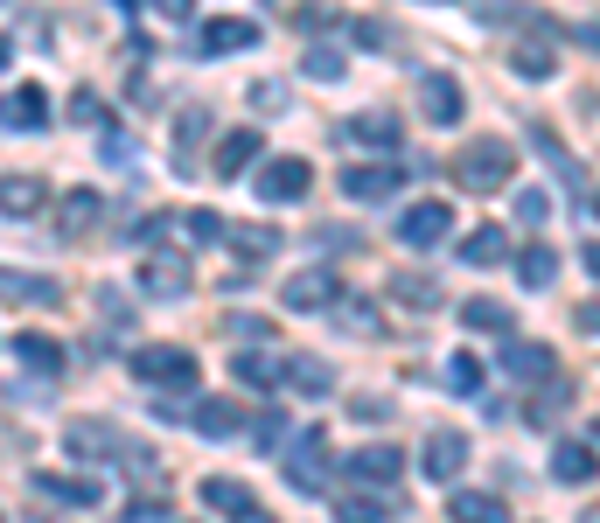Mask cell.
<instances>
[{
	"label": "cell",
	"instance_id": "obj_50",
	"mask_svg": "<svg viewBox=\"0 0 600 523\" xmlns=\"http://www.w3.org/2000/svg\"><path fill=\"white\" fill-rule=\"evenodd\" d=\"M245 523H273V516H266V510H258V516H245Z\"/></svg>",
	"mask_w": 600,
	"mask_h": 523
},
{
	"label": "cell",
	"instance_id": "obj_20",
	"mask_svg": "<svg viewBox=\"0 0 600 523\" xmlns=\"http://www.w3.org/2000/svg\"><path fill=\"white\" fill-rule=\"evenodd\" d=\"M189 426H196L203 440H230V433L245 426V412H238V398H196V418H189Z\"/></svg>",
	"mask_w": 600,
	"mask_h": 523
},
{
	"label": "cell",
	"instance_id": "obj_39",
	"mask_svg": "<svg viewBox=\"0 0 600 523\" xmlns=\"http://www.w3.org/2000/svg\"><path fill=\"white\" fill-rule=\"evenodd\" d=\"M544 217H552V196H544V189H517V224H544Z\"/></svg>",
	"mask_w": 600,
	"mask_h": 523
},
{
	"label": "cell",
	"instance_id": "obj_13",
	"mask_svg": "<svg viewBox=\"0 0 600 523\" xmlns=\"http://www.w3.org/2000/svg\"><path fill=\"white\" fill-rule=\"evenodd\" d=\"M279 300L294 307V314H322V307H335L343 294H335V279H328V273H294V279L279 286Z\"/></svg>",
	"mask_w": 600,
	"mask_h": 523
},
{
	"label": "cell",
	"instance_id": "obj_31",
	"mask_svg": "<svg viewBox=\"0 0 600 523\" xmlns=\"http://www.w3.org/2000/svg\"><path fill=\"white\" fill-rule=\"evenodd\" d=\"M517 273H524V286H552L559 279V251L552 245H524L517 251Z\"/></svg>",
	"mask_w": 600,
	"mask_h": 523
},
{
	"label": "cell",
	"instance_id": "obj_8",
	"mask_svg": "<svg viewBox=\"0 0 600 523\" xmlns=\"http://www.w3.org/2000/svg\"><path fill=\"white\" fill-rule=\"evenodd\" d=\"M343 467H350L356 489H391V482L405 475V454H399V447H356Z\"/></svg>",
	"mask_w": 600,
	"mask_h": 523
},
{
	"label": "cell",
	"instance_id": "obj_40",
	"mask_svg": "<svg viewBox=\"0 0 600 523\" xmlns=\"http://www.w3.org/2000/svg\"><path fill=\"white\" fill-rule=\"evenodd\" d=\"M42 203V181H21V175H8V217H21V209H36Z\"/></svg>",
	"mask_w": 600,
	"mask_h": 523
},
{
	"label": "cell",
	"instance_id": "obj_42",
	"mask_svg": "<svg viewBox=\"0 0 600 523\" xmlns=\"http://www.w3.org/2000/svg\"><path fill=\"white\" fill-rule=\"evenodd\" d=\"M252 440H258V447H279V440H286V418H279V412H258V418H252Z\"/></svg>",
	"mask_w": 600,
	"mask_h": 523
},
{
	"label": "cell",
	"instance_id": "obj_48",
	"mask_svg": "<svg viewBox=\"0 0 600 523\" xmlns=\"http://www.w3.org/2000/svg\"><path fill=\"white\" fill-rule=\"evenodd\" d=\"M572 42H587V49H600V29H587V21H580V29H572Z\"/></svg>",
	"mask_w": 600,
	"mask_h": 523
},
{
	"label": "cell",
	"instance_id": "obj_51",
	"mask_svg": "<svg viewBox=\"0 0 600 523\" xmlns=\"http://www.w3.org/2000/svg\"><path fill=\"white\" fill-rule=\"evenodd\" d=\"M593 217H600V189H593Z\"/></svg>",
	"mask_w": 600,
	"mask_h": 523
},
{
	"label": "cell",
	"instance_id": "obj_6",
	"mask_svg": "<svg viewBox=\"0 0 600 523\" xmlns=\"http://www.w3.org/2000/svg\"><path fill=\"white\" fill-rule=\"evenodd\" d=\"M307 181H315V175H307V161L279 154V161H266V168L252 175V189L266 196V203H301V196H307Z\"/></svg>",
	"mask_w": 600,
	"mask_h": 523
},
{
	"label": "cell",
	"instance_id": "obj_4",
	"mask_svg": "<svg viewBox=\"0 0 600 523\" xmlns=\"http://www.w3.org/2000/svg\"><path fill=\"white\" fill-rule=\"evenodd\" d=\"M328 482V440H322V426H307V433H294V447H286V489H322Z\"/></svg>",
	"mask_w": 600,
	"mask_h": 523
},
{
	"label": "cell",
	"instance_id": "obj_22",
	"mask_svg": "<svg viewBox=\"0 0 600 523\" xmlns=\"http://www.w3.org/2000/svg\"><path fill=\"white\" fill-rule=\"evenodd\" d=\"M230 377H238L245 391H273L286 377V363H273L266 349H238V356H230Z\"/></svg>",
	"mask_w": 600,
	"mask_h": 523
},
{
	"label": "cell",
	"instance_id": "obj_16",
	"mask_svg": "<svg viewBox=\"0 0 600 523\" xmlns=\"http://www.w3.org/2000/svg\"><path fill=\"white\" fill-rule=\"evenodd\" d=\"M461 328H468V335H510V328H517V314H510V300L475 294V300H461Z\"/></svg>",
	"mask_w": 600,
	"mask_h": 523
},
{
	"label": "cell",
	"instance_id": "obj_14",
	"mask_svg": "<svg viewBox=\"0 0 600 523\" xmlns=\"http://www.w3.org/2000/svg\"><path fill=\"white\" fill-rule=\"evenodd\" d=\"M258 154H266V140H258V126H238V134H224V140H217V161H210V168H217L224 181H238V175L258 161Z\"/></svg>",
	"mask_w": 600,
	"mask_h": 523
},
{
	"label": "cell",
	"instance_id": "obj_18",
	"mask_svg": "<svg viewBox=\"0 0 600 523\" xmlns=\"http://www.w3.org/2000/svg\"><path fill=\"white\" fill-rule=\"evenodd\" d=\"M8 349H14V371H36V377H57V371H63V349L49 343V335H36V328L14 335Z\"/></svg>",
	"mask_w": 600,
	"mask_h": 523
},
{
	"label": "cell",
	"instance_id": "obj_28",
	"mask_svg": "<svg viewBox=\"0 0 600 523\" xmlns=\"http://www.w3.org/2000/svg\"><path fill=\"white\" fill-rule=\"evenodd\" d=\"M8 300H14V307H21V300H36V307H57L63 294H57V279H49V273H21V266H14V273H8Z\"/></svg>",
	"mask_w": 600,
	"mask_h": 523
},
{
	"label": "cell",
	"instance_id": "obj_53",
	"mask_svg": "<svg viewBox=\"0 0 600 523\" xmlns=\"http://www.w3.org/2000/svg\"><path fill=\"white\" fill-rule=\"evenodd\" d=\"M29 523H49V516H29Z\"/></svg>",
	"mask_w": 600,
	"mask_h": 523
},
{
	"label": "cell",
	"instance_id": "obj_1",
	"mask_svg": "<svg viewBox=\"0 0 600 523\" xmlns=\"http://www.w3.org/2000/svg\"><path fill=\"white\" fill-rule=\"evenodd\" d=\"M454 175H461V189L495 196V189H510V175H517V147H510V140H495V134H482V140H468V147H461Z\"/></svg>",
	"mask_w": 600,
	"mask_h": 523
},
{
	"label": "cell",
	"instance_id": "obj_9",
	"mask_svg": "<svg viewBox=\"0 0 600 523\" xmlns=\"http://www.w3.org/2000/svg\"><path fill=\"white\" fill-rule=\"evenodd\" d=\"M29 489L42 495V503H63V510H98V482L91 475H49V467H36Z\"/></svg>",
	"mask_w": 600,
	"mask_h": 523
},
{
	"label": "cell",
	"instance_id": "obj_37",
	"mask_svg": "<svg viewBox=\"0 0 600 523\" xmlns=\"http://www.w3.org/2000/svg\"><path fill=\"white\" fill-rule=\"evenodd\" d=\"M335 322H343V328H363V335H377V328H384V322H377V307H371V300H350V294L335 300Z\"/></svg>",
	"mask_w": 600,
	"mask_h": 523
},
{
	"label": "cell",
	"instance_id": "obj_25",
	"mask_svg": "<svg viewBox=\"0 0 600 523\" xmlns=\"http://www.w3.org/2000/svg\"><path fill=\"white\" fill-rule=\"evenodd\" d=\"M98 209H106V203H98L91 189H70V196L57 203V230H63V238H85V230L98 224Z\"/></svg>",
	"mask_w": 600,
	"mask_h": 523
},
{
	"label": "cell",
	"instance_id": "obj_7",
	"mask_svg": "<svg viewBox=\"0 0 600 523\" xmlns=\"http://www.w3.org/2000/svg\"><path fill=\"white\" fill-rule=\"evenodd\" d=\"M420 467H426L433 482H454L461 467H468V433H454V426L426 433V447H420Z\"/></svg>",
	"mask_w": 600,
	"mask_h": 523
},
{
	"label": "cell",
	"instance_id": "obj_41",
	"mask_svg": "<svg viewBox=\"0 0 600 523\" xmlns=\"http://www.w3.org/2000/svg\"><path fill=\"white\" fill-rule=\"evenodd\" d=\"M447 384H454V391H482V363H475V356H454V363H447Z\"/></svg>",
	"mask_w": 600,
	"mask_h": 523
},
{
	"label": "cell",
	"instance_id": "obj_27",
	"mask_svg": "<svg viewBox=\"0 0 600 523\" xmlns=\"http://www.w3.org/2000/svg\"><path fill=\"white\" fill-rule=\"evenodd\" d=\"M350 140L391 154V147H399V119H391V112H356V119H350Z\"/></svg>",
	"mask_w": 600,
	"mask_h": 523
},
{
	"label": "cell",
	"instance_id": "obj_34",
	"mask_svg": "<svg viewBox=\"0 0 600 523\" xmlns=\"http://www.w3.org/2000/svg\"><path fill=\"white\" fill-rule=\"evenodd\" d=\"M181 238H189V245H217L224 217H217V209H189V217H181Z\"/></svg>",
	"mask_w": 600,
	"mask_h": 523
},
{
	"label": "cell",
	"instance_id": "obj_43",
	"mask_svg": "<svg viewBox=\"0 0 600 523\" xmlns=\"http://www.w3.org/2000/svg\"><path fill=\"white\" fill-rule=\"evenodd\" d=\"M70 119H77V126H106V105H98L91 91H77V98H70Z\"/></svg>",
	"mask_w": 600,
	"mask_h": 523
},
{
	"label": "cell",
	"instance_id": "obj_10",
	"mask_svg": "<svg viewBox=\"0 0 600 523\" xmlns=\"http://www.w3.org/2000/svg\"><path fill=\"white\" fill-rule=\"evenodd\" d=\"M420 112H426V126H454L461 119V85L447 70H426L420 77Z\"/></svg>",
	"mask_w": 600,
	"mask_h": 523
},
{
	"label": "cell",
	"instance_id": "obj_46",
	"mask_svg": "<svg viewBox=\"0 0 600 523\" xmlns=\"http://www.w3.org/2000/svg\"><path fill=\"white\" fill-rule=\"evenodd\" d=\"M126 523H161V503H140V495H134V510H126Z\"/></svg>",
	"mask_w": 600,
	"mask_h": 523
},
{
	"label": "cell",
	"instance_id": "obj_52",
	"mask_svg": "<svg viewBox=\"0 0 600 523\" xmlns=\"http://www.w3.org/2000/svg\"><path fill=\"white\" fill-rule=\"evenodd\" d=\"M593 440H600V418H593Z\"/></svg>",
	"mask_w": 600,
	"mask_h": 523
},
{
	"label": "cell",
	"instance_id": "obj_5",
	"mask_svg": "<svg viewBox=\"0 0 600 523\" xmlns=\"http://www.w3.org/2000/svg\"><path fill=\"white\" fill-rule=\"evenodd\" d=\"M447 230H454V209L447 203H412L405 217H399V245L433 251V245H447Z\"/></svg>",
	"mask_w": 600,
	"mask_h": 523
},
{
	"label": "cell",
	"instance_id": "obj_15",
	"mask_svg": "<svg viewBox=\"0 0 600 523\" xmlns=\"http://www.w3.org/2000/svg\"><path fill=\"white\" fill-rule=\"evenodd\" d=\"M140 286L161 294V300H175V294H189V266H181L175 251H154V258H140Z\"/></svg>",
	"mask_w": 600,
	"mask_h": 523
},
{
	"label": "cell",
	"instance_id": "obj_30",
	"mask_svg": "<svg viewBox=\"0 0 600 523\" xmlns=\"http://www.w3.org/2000/svg\"><path fill=\"white\" fill-rule=\"evenodd\" d=\"M510 70H517V77H552V70H559V63H552V42H544V36H524V42L510 49Z\"/></svg>",
	"mask_w": 600,
	"mask_h": 523
},
{
	"label": "cell",
	"instance_id": "obj_47",
	"mask_svg": "<svg viewBox=\"0 0 600 523\" xmlns=\"http://www.w3.org/2000/svg\"><path fill=\"white\" fill-rule=\"evenodd\" d=\"M580 328H593V335H600V300H587V307H580Z\"/></svg>",
	"mask_w": 600,
	"mask_h": 523
},
{
	"label": "cell",
	"instance_id": "obj_44",
	"mask_svg": "<svg viewBox=\"0 0 600 523\" xmlns=\"http://www.w3.org/2000/svg\"><path fill=\"white\" fill-rule=\"evenodd\" d=\"M350 418H356V426H363V418H371V426H384L391 405H384V398H350Z\"/></svg>",
	"mask_w": 600,
	"mask_h": 523
},
{
	"label": "cell",
	"instance_id": "obj_36",
	"mask_svg": "<svg viewBox=\"0 0 600 523\" xmlns=\"http://www.w3.org/2000/svg\"><path fill=\"white\" fill-rule=\"evenodd\" d=\"M230 251L258 266V258H273V251H279V238H273V230H230Z\"/></svg>",
	"mask_w": 600,
	"mask_h": 523
},
{
	"label": "cell",
	"instance_id": "obj_2",
	"mask_svg": "<svg viewBox=\"0 0 600 523\" xmlns=\"http://www.w3.org/2000/svg\"><path fill=\"white\" fill-rule=\"evenodd\" d=\"M134 377H140V384L181 391V384H196V356L175 349V343H140V349H134Z\"/></svg>",
	"mask_w": 600,
	"mask_h": 523
},
{
	"label": "cell",
	"instance_id": "obj_33",
	"mask_svg": "<svg viewBox=\"0 0 600 523\" xmlns=\"http://www.w3.org/2000/svg\"><path fill=\"white\" fill-rule=\"evenodd\" d=\"M315 85H343V49H328V42H315L307 49V63H301Z\"/></svg>",
	"mask_w": 600,
	"mask_h": 523
},
{
	"label": "cell",
	"instance_id": "obj_26",
	"mask_svg": "<svg viewBox=\"0 0 600 523\" xmlns=\"http://www.w3.org/2000/svg\"><path fill=\"white\" fill-rule=\"evenodd\" d=\"M503 371H510L517 384L552 377V349H544V343H503Z\"/></svg>",
	"mask_w": 600,
	"mask_h": 523
},
{
	"label": "cell",
	"instance_id": "obj_12",
	"mask_svg": "<svg viewBox=\"0 0 600 523\" xmlns=\"http://www.w3.org/2000/svg\"><path fill=\"white\" fill-rule=\"evenodd\" d=\"M203 57H230V49H252L258 42V21H245V14H217V21H203Z\"/></svg>",
	"mask_w": 600,
	"mask_h": 523
},
{
	"label": "cell",
	"instance_id": "obj_21",
	"mask_svg": "<svg viewBox=\"0 0 600 523\" xmlns=\"http://www.w3.org/2000/svg\"><path fill=\"white\" fill-rule=\"evenodd\" d=\"M510 258V230H495V224H475L461 238V266H503Z\"/></svg>",
	"mask_w": 600,
	"mask_h": 523
},
{
	"label": "cell",
	"instance_id": "obj_29",
	"mask_svg": "<svg viewBox=\"0 0 600 523\" xmlns=\"http://www.w3.org/2000/svg\"><path fill=\"white\" fill-rule=\"evenodd\" d=\"M447 516L454 523H510V510L495 503V495H475V489H461L454 503H447Z\"/></svg>",
	"mask_w": 600,
	"mask_h": 523
},
{
	"label": "cell",
	"instance_id": "obj_3",
	"mask_svg": "<svg viewBox=\"0 0 600 523\" xmlns=\"http://www.w3.org/2000/svg\"><path fill=\"white\" fill-rule=\"evenodd\" d=\"M63 447L77 461H134V440H126L112 418H77V426L63 433Z\"/></svg>",
	"mask_w": 600,
	"mask_h": 523
},
{
	"label": "cell",
	"instance_id": "obj_17",
	"mask_svg": "<svg viewBox=\"0 0 600 523\" xmlns=\"http://www.w3.org/2000/svg\"><path fill=\"white\" fill-rule=\"evenodd\" d=\"M8 126H14V134H42V126H49V91L42 85H14L8 91Z\"/></svg>",
	"mask_w": 600,
	"mask_h": 523
},
{
	"label": "cell",
	"instance_id": "obj_35",
	"mask_svg": "<svg viewBox=\"0 0 600 523\" xmlns=\"http://www.w3.org/2000/svg\"><path fill=\"white\" fill-rule=\"evenodd\" d=\"M224 335H238V343H273V322H266V314H224Z\"/></svg>",
	"mask_w": 600,
	"mask_h": 523
},
{
	"label": "cell",
	"instance_id": "obj_45",
	"mask_svg": "<svg viewBox=\"0 0 600 523\" xmlns=\"http://www.w3.org/2000/svg\"><path fill=\"white\" fill-rule=\"evenodd\" d=\"M252 105H258V112H279L286 91H279V85H258V91H252Z\"/></svg>",
	"mask_w": 600,
	"mask_h": 523
},
{
	"label": "cell",
	"instance_id": "obj_49",
	"mask_svg": "<svg viewBox=\"0 0 600 523\" xmlns=\"http://www.w3.org/2000/svg\"><path fill=\"white\" fill-rule=\"evenodd\" d=\"M580 258H587V273H593V279H600V238H593V245H587V251H580Z\"/></svg>",
	"mask_w": 600,
	"mask_h": 523
},
{
	"label": "cell",
	"instance_id": "obj_19",
	"mask_svg": "<svg viewBox=\"0 0 600 523\" xmlns=\"http://www.w3.org/2000/svg\"><path fill=\"white\" fill-rule=\"evenodd\" d=\"M196 495H203V503H210V510H224V516H238V523H245V516H258V503H252V489H245L238 475H210V482H203Z\"/></svg>",
	"mask_w": 600,
	"mask_h": 523
},
{
	"label": "cell",
	"instance_id": "obj_23",
	"mask_svg": "<svg viewBox=\"0 0 600 523\" xmlns=\"http://www.w3.org/2000/svg\"><path fill=\"white\" fill-rule=\"evenodd\" d=\"M335 523H391V495H377V489L335 495Z\"/></svg>",
	"mask_w": 600,
	"mask_h": 523
},
{
	"label": "cell",
	"instance_id": "obj_24",
	"mask_svg": "<svg viewBox=\"0 0 600 523\" xmlns=\"http://www.w3.org/2000/svg\"><path fill=\"white\" fill-rule=\"evenodd\" d=\"M552 475H559L565 489H580V482H593V475H600V454H593V447H580V440H565V447H552Z\"/></svg>",
	"mask_w": 600,
	"mask_h": 523
},
{
	"label": "cell",
	"instance_id": "obj_38",
	"mask_svg": "<svg viewBox=\"0 0 600 523\" xmlns=\"http://www.w3.org/2000/svg\"><path fill=\"white\" fill-rule=\"evenodd\" d=\"M391 294H399L405 307H440V294H433V279H420V273H399V279H391Z\"/></svg>",
	"mask_w": 600,
	"mask_h": 523
},
{
	"label": "cell",
	"instance_id": "obj_11",
	"mask_svg": "<svg viewBox=\"0 0 600 523\" xmlns=\"http://www.w3.org/2000/svg\"><path fill=\"white\" fill-rule=\"evenodd\" d=\"M399 181H405V175L391 168V161H356V168L343 175V196H350V203H384Z\"/></svg>",
	"mask_w": 600,
	"mask_h": 523
},
{
	"label": "cell",
	"instance_id": "obj_32",
	"mask_svg": "<svg viewBox=\"0 0 600 523\" xmlns=\"http://www.w3.org/2000/svg\"><path fill=\"white\" fill-rule=\"evenodd\" d=\"M286 384L294 391H335V371L322 356H286Z\"/></svg>",
	"mask_w": 600,
	"mask_h": 523
}]
</instances>
